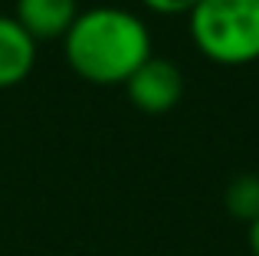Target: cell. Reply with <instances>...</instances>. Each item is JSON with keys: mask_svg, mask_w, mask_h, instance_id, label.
Masks as SVG:
<instances>
[{"mask_svg": "<svg viewBox=\"0 0 259 256\" xmlns=\"http://www.w3.org/2000/svg\"><path fill=\"white\" fill-rule=\"evenodd\" d=\"M63 56L79 79L92 86H125L128 76L154 56L151 26L125 7L79 10L63 36Z\"/></svg>", "mask_w": 259, "mask_h": 256, "instance_id": "1", "label": "cell"}, {"mask_svg": "<svg viewBox=\"0 0 259 256\" xmlns=\"http://www.w3.org/2000/svg\"><path fill=\"white\" fill-rule=\"evenodd\" d=\"M194 50L217 66L259 59V0H197L187 10Z\"/></svg>", "mask_w": 259, "mask_h": 256, "instance_id": "2", "label": "cell"}, {"mask_svg": "<svg viewBox=\"0 0 259 256\" xmlns=\"http://www.w3.org/2000/svg\"><path fill=\"white\" fill-rule=\"evenodd\" d=\"M125 92L132 99V105L145 115H164V112L177 109L184 96V76L177 69V63L164 56H148L138 69L128 76Z\"/></svg>", "mask_w": 259, "mask_h": 256, "instance_id": "3", "label": "cell"}, {"mask_svg": "<svg viewBox=\"0 0 259 256\" xmlns=\"http://www.w3.org/2000/svg\"><path fill=\"white\" fill-rule=\"evenodd\" d=\"M36 66V39L20 26L17 17L0 13V89L26 82Z\"/></svg>", "mask_w": 259, "mask_h": 256, "instance_id": "4", "label": "cell"}, {"mask_svg": "<svg viewBox=\"0 0 259 256\" xmlns=\"http://www.w3.org/2000/svg\"><path fill=\"white\" fill-rule=\"evenodd\" d=\"M13 17L36 43L39 39H63L72 20L79 17V0H17Z\"/></svg>", "mask_w": 259, "mask_h": 256, "instance_id": "5", "label": "cell"}, {"mask_svg": "<svg viewBox=\"0 0 259 256\" xmlns=\"http://www.w3.org/2000/svg\"><path fill=\"white\" fill-rule=\"evenodd\" d=\"M223 207L230 210V217L243 220L246 227L253 224L259 217V174H236L223 191Z\"/></svg>", "mask_w": 259, "mask_h": 256, "instance_id": "6", "label": "cell"}, {"mask_svg": "<svg viewBox=\"0 0 259 256\" xmlns=\"http://www.w3.org/2000/svg\"><path fill=\"white\" fill-rule=\"evenodd\" d=\"M197 0H141V7H148L158 17H177V13H187Z\"/></svg>", "mask_w": 259, "mask_h": 256, "instance_id": "7", "label": "cell"}, {"mask_svg": "<svg viewBox=\"0 0 259 256\" xmlns=\"http://www.w3.org/2000/svg\"><path fill=\"white\" fill-rule=\"evenodd\" d=\"M249 253L259 256V217L249 224Z\"/></svg>", "mask_w": 259, "mask_h": 256, "instance_id": "8", "label": "cell"}]
</instances>
